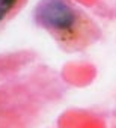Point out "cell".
I'll return each instance as SVG.
<instances>
[{
    "label": "cell",
    "mask_w": 116,
    "mask_h": 128,
    "mask_svg": "<svg viewBox=\"0 0 116 128\" xmlns=\"http://www.w3.org/2000/svg\"><path fill=\"white\" fill-rule=\"evenodd\" d=\"M36 24L68 51H78L100 38L95 21L72 0H41L33 12Z\"/></svg>",
    "instance_id": "6da1fadb"
},
{
    "label": "cell",
    "mask_w": 116,
    "mask_h": 128,
    "mask_svg": "<svg viewBox=\"0 0 116 128\" xmlns=\"http://www.w3.org/2000/svg\"><path fill=\"white\" fill-rule=\"evenodd\" d=\"M27 0H0V26L14 18L26 5Z\"/></svg>",
    "instance_id": "7a4b0ae2"
}]
</instances>
